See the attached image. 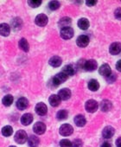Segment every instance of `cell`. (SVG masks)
<instances>
[{
	"instance_id": "6da1fadb",
	"label": "cell",
	"mask_w": 121,
	"mask_h": 147,
	"mask_svg": "<svg viewBox=\"0 0 121 147\" xmlns=\"http://www.w3.org/2000/svg\"><path fill=\"white\" fill-rule=\"evenodd\" d=\"M68 77L69 76L67 75H65L63 72H61V73L57 74L55 76L53 77L52 83L54 84V86H59L61 84H63V82H65L68 80Z\"/></svg>"
},
{
	"instance_id": "7a4b0ae2",
	"label": "cell",
	"mask_w": 121,
	"mask_h": 147,
	"mask_svg": "<svg viewBox=\"0 0 121 147\" xmlns=\"http://www.w3.org/2000/svg\"><path fill=\"white\" fill-rule=\"evenodd\" d=\"M14 139L17 144H24L27 140H28V135L26 133L25 131L24 130H19L16 132L15 136H14Z\"/></svg>"
},
{
	"instance_id": "3957f363",
	"label": "cell",
	"mask_w": 121,
	"mask_h": 147,
	"mask_svg": "<svg viewBox=\"0 0 121 147\" xmlns=\"http://www.w3.org/2000/svg\"><path fill=\"white\" fill-rule=\"evenodd\" d=\"M74 131V128L71 125L69 124H64L59 129V132L62 136L67 137V136H70Z\"/></svg>"
},
{
	"instance_id": "277c9868",
	"label": "cell",
	"mask_w": 121,
	"mask_h": 147,
	"mask_svg": "<svg viewBox=\"0 0 121 147\" xmlns=\"http://www.w3.org/2000/svg\"><path fill=\"white\" fill-rule=\"evenodd\" d=\"M85 108L88 113H95L99 108V104L94 100H89L85 104Z\"/></svg>"
},
{
	"instance_id": "5b68a950",
	"label": "cell",
	"mask_w": 121,
	"mask_h": 147,
	"mask_svg": "<svg viewBox=\"0 0 121 147\" xmlns=\"http://www.w3.org/2000/svg\"><path fill=\"white\" fill-rule=\"evenodd\" d=\"M61 36L63 39H70L74 36V30L71 27H65L61 30Z\"/></svg>"
},
{
	"instance_id": "8992f818",
	"label": "cell",
	"mask_w": 121,
	"mask_h": 147,
	"mask_svg": "<svg viewBox=\"0 0 121 147\" xmlns=\"http://www.w3.org/2000/svg\"><path fill=\"white\" fill-rule=\"evenodd\" d=\"M48 17L45 15V14H39L36 16V19H35V22H36V24H37L38 26L40 27H43L45 26L47 24H48Z\"/></svg>"
},
{
	"instance_id": "52a82bcc",
	"label": "cell",
	"mask_w": 121,
	"mask_h": 147,
	"mask_svg": "<svg viewBox=\"0 0 121 147\" xmlns=\"http://www.w3.org/2000/svg\"><path fill=\"white\" fill-rule=\"evenodd\" d=\"M99 73L102 76L109 77L112 75V70H111V67L108 64H103L99 67Z\"/></svg>"
},
{
	"instance_id": "ba28073f",
	"label": "cell",
	"mask_w": 121,
	"mask_h": 147,
	"mask_svg": "<svg viewBox=\"0 0 121 147\" xmlns=\"http://www.w3.org/2000/svg\"><path fill=\"white\" fill-rule=\"evenodd\" d=\"M33 130H34L35 133H36L38 135H42L46 131V125L42 122H36L33 126Z\"/></svg>"
},
{
	"instance_id": "9c48e42d",
	"label": "cell",
	"mask_w": 121,
	"mask_h": 147,
	"mask_svg": "<svg viewBox=\"0 0 121 147\" xmlns=\"http://www.w3.org/2000/svg\"><path fill=\"white\" fill-rule=\"evenodd\" d=\"M76 43L79 47L81 48H85L88 45L89 43V37L86 35H81L80 36L77 40H76Z\"/></svg>"
},
{
	"instance_id": "30bf717a",
	"label": "cell",
	"mask_w": 121,
	"mask_h": 147,
	"mask_svg": "<svg viewBox=\"0 0 121 147\" xmlns=\"http://www.w3.org/2000/svg\"><path fill=\"white\" fill-rule=\"evenodd\" d=\"M98 67L97 61L95 60H88L84 63V69L89 72L94 71Z\"/></svg>"
},
{
	"instance_id": "8fae6325",
	"label": "cell",
	"mask_w": 121,
	"mask_h": 147,
	"mask_svg": "<svg viewBox=\"0 0 121 147\" xmlns=\"http://www.w3.org/2000/svg\"><path fill=\"white\" fill-rule=\"evenodd\" d=\"M115 133V129L112 126H106L102 131V136L104 138H111Z\"/></svg>"
},
{
	"instance_id": "7c38bea8",
	"label": "cell",
	"mask_w": 121,
	"mask_h": 147,
	"mask_svg": "<svg viewBox=\"0 0 121 147\" xmlns=\"http://www.w3.org/2000/svg\"><path fill=\"white\" fill-rule=\"evenodd\" d=\"M36 112L38 115L40 116H44L47 112H48V108H47V106L42 103V102H40L38 103L36 106Z\"/></svg>"
},
{
	"instance_id": "4fadbf2b",
	"label": "cell",
	"mask_w": 121,
	"mask_h": 147,
	"mask_svg": "<svg viewBox=\"0 0 121 147\" xmlns=\"http://www.w3.org/2000/svg\"><path fill=\"white\" fill-rule=\"evenodd\" d=\"M109 52L112 55H118L121 52V43L120 42H113L111 44L109 48Z\"/></svg>"
},
{
	"instance_id": "5bb4252c",
	"label": "cell",
	"mask_w": 121,
	"mask_h": 147,
	"mask_svg": "<svg viewBox=\"0 0 121 147\" xmlns=\"http://www.w3.org/2000/svg\"><path fill=\"white\" fill-rule=\"evenodd\" d=\"M58 96L60 97L61 100H67L70 98L71 96V91L68 88H63L62 90H60L58 93Z\"/></svg>"
},
{
	"instance_id": "9a60e30c",
	"label": "cell",
	"mask_w": 121,
	"mask_h": 147,
	"mask_svg": "<svg viewBox=\"0 0 121 147\" xmlns=\"http://www.w3.org/2000/svg\"><path fill=\"white\" fill-rule=\"evenodd\" d=\"M28 106H29V101L24 97L19 98L17 101V107L19 110H24L28 107Z\"/></svg>"
},
{
	"instance_id": "2e32d148",
	"label": "cell",
	"mask_w": 121,
	"mask_h": 147,
	"mask_svg": "<svg viewBox=\"0 0 121 147\" xmlns=\"http://www.w3.org/2000/svg\"><path fill=\"white\" fill-rule=\"evenodd\" d=\"M62 62H63L62 58L59 57V56H56V55L51 57V58L49 59V61H48L49 65L52 66V67H60L61 65H62Z\"/></svg>"
},
{
	"instance_id": "e0dca14e",
	"label": "cell",
	"mask_w": 121,
	"mask_h": 147,
	"mask_svg": "<svg viewBox=\"0 0 121 147\" xmlns=\"http://www.w3.org/2000/svg\"><path fill=\"white\" fill-rule=\"evenodd\" d=\"M21 123L24 125H29L32 123L33 121V116L32 114L30 113H25L24 114L22 117H21V119H20Z\"/></svg>"
},
{
	"instance_id": "ac0fdd59",
	"label": "cell",
	"mask_w": 121,
	"mask_h": 147,
	"mask_svg": "<svg viewBox=\"0 0 121 147\" xmlns=\"http://www.w3.org/2000/svg\"><path fill=\"white\" fill-rule=\"evenodd\" d=\"M11 32V28L7 24H0V36H8Z\"/></svg>"
},
{
	"instance_id": "d6986e66",
	"label": "cell",
	"mask_w": 121,
	"mask_h": 147,
	"mask_svg": "<svg viewBox=\"0 0 121 147\" xmlns=\"http://www.w3.org/2000/svg\"><path fill=\"white\" fill-rule=\"evenodd\" d=\"M75 123L77 126L79 127H82L86 125L87 123V120H86V118L81 115V114H79V115H76L75 117Z\"/></svg>"
},
{
	"instance_id": "ffe728a7",
	"label": "cell",
	"mask_w": 121,
	"mask_h": 147,
	"mask_svg": "<svg viewBox=\"0 0 121 147\" xmlns=\"http://www.w3.org/2000/svg\"><path fill=\"white\" fill-rule=\"evenodd\" d=\"M61 100H61L60 97H59L58 95H56V94H52V95L49 97V99H48L49 104H50L52 107H58V106L60 105V103H61Z\"/></svg>"
},
{
	"instance_id": "44dd1931",
	"label": "cell",
	"mask_w": 121,
	"mask_h": 147,
	"mask_svg": "<svg viewBox=\"0 0 121 147\" xmlns=\"http://www.w3.org/2000/svg\"><path fill=\"white\" fill-rule=\"evenodd\" d=\"M112 102L108 100H104L100 103V109L102 112H108L112 108Z\"/></svg>"
},
{
	"instance_id": "7402d4cb",
	"label": "cell",
	"mask_w": 121,
	"mask_h": 147,
	"mask_svg": "<svg viewBox=\"0 0 121 147\" xmlns=\"http://www.w3.org/2000/svg\"><path fill=\"white\" fill-rule=\"evenodd\" d=\"M39 143H40V140L36 136L32 135L28 138V144L30 147H37Z\"/></svg>"
},
{
	"instance_id": "603a6c76",
	"label": "cell",
	"mask_w": 121,
	"mask_h": 147,
	"mask_svg": "<svg viewBox=\"0 0 121 147\" xmlns=\"http://www.w3.org/2000/svg\"><path fill=\"white\" fill-rule=\"evenodd\" d=\"M90 24H89V21L87 19V18H81L79 21H78V27L81 29V30H86L88 29Z\"/></svg>"
},
{
	"instance_id": "cb8c5ba5",
	"label": "cell",
	"mask_w": 121,
	"mask_h": 147,
	"mask_svg": "<svg viewBox=\"0 0 121 147\" xmlns=\"http://www.w3.org/2000/svg\"><path fill=\"white\" fill-rule=\"evenodd\" d=\"M18 45H19V48L24 51V52H28L30 50V45H29V42H27V40L25 38H22L19 42H18Z\"/></svg>"
},
{
	"instance_id": "d4e9b609",
	"label": "cell",
	"mask_w": 121,
	"mask_h": 147,
	"mask_svg": "<svg viewBox=\"0 0 121 147\" xmlns=\"http://www.w3.org/2000/svg\"><path fill=\"white\" fill-rule=\"evenodd\" d=\"M87 86H88V88H89L91 91H93V92L97 91V90L99 88V84L98 81H97V80H94V79L90 80Z\"/></svg>"
},
{
	"instance_id": "484cf974",
	"label": "cell",
	"mask_w": 121,
	"mask_h": 147,
	"mask_svg": "<svg viewBox=\"0 0 121 147\" xmlns=\"http://www.w3.org/2000/svg\"><path fill=\"white\" fill-rule=\"evenodd\" d=\"M65 75H67L68 76H72L75 75V69L72 65H67L63 67V71Z\"/></svg>"
},
{
	"instance_id": "4316f807",
	"label": "cell",
	"mask_w": 121,
	"mask_h": 147,
	"mask_svg": "<svg viewBox=\"0 0 121 147\" xmlns=\"http://www.w3.org/2000/svg\"><path fill=\"white\" fill-rule=\"evenodd\" d=\"M71 24V18H67V17H65V18H63L62 19H61L60 21H59V25L62 27V29L63 28H65V27H69V25Z\"/></svg>"
},
{
	"instance_id": "83f0119b",
	"label": "cell",
	"mask_w": 121,
	"mask_h": 147,
	"mask_svg": "<svg viewBox=\"0 0 121 147\" xmlns=\"http://www.w3.org/2000/svg\"><path fill=\"white\" fill-rule=\"evenodd\" d=\"M2 134L5 137H10L13 133V129L11 125H5L2 128Z\"/></svg>"
},
{
	"instance_id": "f1b7e54d",
	"label": "cell",
	"mask_w": 121,
	"mask_h": 147,
	"mask_svg": "<svg viewBox=\"0 0 121 147\" xmlns=\"http://www.w3.org/2000/svg\"><path fill=\"white\" fill-rule=\"evenodd\" d=\"M68 115H69V113L67 110H60L56 114V118L59 120H63L68 118Z\"/></svg>"
},
{
	"instance_id": "f546056e",
	"label": "cell",
	"mask_w": 121,
	"mask_h": 147,
	"mask_svg": "<svg viewBox=\"0 0 121 147\" xmlns=\"http://www.w3.org/2000/svg\"><path fill=\"white\" fill-rule=\"evenodd\" d=\"M13 103V96L11 94H7L3 98V104L5 107H10Z\"/></svg>"
},
{
	"instance_id": "4dcf8cb0",
	"label": "cell",
	"mask_w": 121,
	"mask_h": 147,
	"mask_svg": "<svg viewBox=\"0 0 121 147\" xmlns=\"http://www.w3.org/2000/svg\"><path fill=\"white\" fill-rule=\"evenodd\" d=\"M59 7H60V3L58 1H51L48 4V8L51 11H55V10L59 9Z\"/></svg>"
},
{
	"instance_id": "1f68e13d",
	"label": "cell",
	"mask_w": 121,
	"mask_h": 147,
	"mask_svg": "<svg viewBox=\"0 0 121 147\" xmlns=\"http://www.w3.org/2000/svg\"><path fill=\"white\" fill-rule=\"evenodd\" d=\"M61 147H72V142L69 139H63L60 141Z\"/></svg>"
},
{
	"instance_id": "d6a6232c",
	"label": "cell",
	"mask_w": 121,
	"mask_h": 147,
	"mask_svg": "<svg viewBox=\"0 0 121 147\" xmlns=\"http://www.w3.org/2000/svg\"><path fill=\"white\" fill-rule=\"evenodd\" d=\"M28 4L30 5V6H31L33 8H36L41 5L42 1L41 0H30V1L28 2Z\"/></svg>"
},
{
	"instance_id": "836d02e7",
	"label": "cell",
	"mask_w": 121,
	"mask_h": 147,
	"mask_svg": "<svg viewBox=\"0 0 121 147\" xmlns=\"http://www.w3.org/2000/svg\"><path fill=\"white\" fill-rule=\"evenodd\" d=\"M83 146V142L81 139H75L72 142V147H82Z\"/></svg>"
},
{
	"instance_id": "e575fe53",
	"label": "cell",
	"mask_w": 121,
	"mask_h": 147,
	"mask_svg": "<svg viewBox=\"0 0 121 147\" xmlns=\"http://www.w3.org/2000/svg\"><path fill=\"white\" fill-rule=\"evenodd\" d=\"M114 16L117 19L121 20V8L116 9V11H114Z\"/></svg>"
},
{
	"instance_id": "d590c367",
	"label": "cell",
	"mask_w": 121,
	"mask_h": 147,
	"mask_svg": "<svg viewBox=\"0 0 121 147\" xmlns=\"http://www.w3.org/2000/svg\"><path fill=\"white\" fill-rule=\"evenodd\" d=\"M86 4L87 5V6H93L97 4V1L96 0H87Z\"/></svg>"
},
{
	"instance_id": "8d00e7d4",
	"label": "cell",
	"mask_w": 121,
	"mask_h": 147,
	"mask_svg": "<svg viewBox=\"0 0 121 147\" xmlns=\"http://www.w3.org/2000/svg\"><path fill=\"white\" fill-rule=\"evenodd\" d=\"M116 68H117L119 72H121V60L118 61V62H117V64H116Z\"/></svg>"
},
{
	"instance_id": "74e56055",
	"label": "cell",
	"mask_w": 121,
	"mask_h": 147,
	"mask_svg": "<svg viewBox=\"0 0 121 147\" xmlns=\"http://www.w3.org/2000/svg\"><path fill=\"white\" fill-rule=\"evenodd\" d=\"M116 146H117V147H121V137L118 138L116 140Z\"/></svg>"
},
{
	"instance_id": "f35d334b",
	"label": "cell",
	"mask_w": 121,
	"mask_h": 147,
	"mask_svg": "<svg viewBox=\"0 0 121 147\" xmlns=\"http://www.w3.org/2000/svg\"><path fill=\"white\" fill-rule=\"evenodd\" d=\"M100 147H112V146H111V144H110L108 142H104V143L101 144Z\"/></svg>"
},
{
	"instance_id": "ab89813d",
	"label": "cell",
	"mask_w": 121,
	"mask_h": 147,
	"mask_svg": "<svg viewBox=\"0 0 121 147\" xmlns=\"http://www.w3.org/2000/svg\"><path fill=\"white\" fill-rule=\"evenodd\" d=\"M10 147H16V146H14V145H11V146H10Z\"/></svg>"
}]
</instances>
